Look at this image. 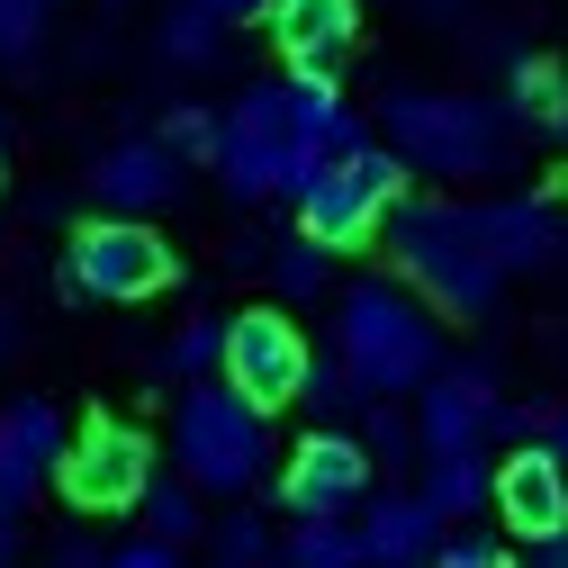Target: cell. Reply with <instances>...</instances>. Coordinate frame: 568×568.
<instances>
[{"instance_id":"1","label":"cell","mask_w":568,"mask_h":568,"mask_svg":"<svg viewBox=\"0 0 568 568\" xmlns=\"http://www.w3.org/2000/svg\"><path fill=\"white\" fill-rule=\"evenodd\" d=\"M379 126H388V154L434 181H496L515 163V109L478 100V91L397 82V91H379Z\"/></svg>"},{"instance_id":"2","label":"cell","mask_w":568,"mask_h":568,"mask_svg":"<svg viewBox=\"0 0 568 568\" xmlns=\"http://www.w3.org/2000/svg\"><path fill=\"white\" fill-rule=\"evenodd\" d=\"M388 253H397V280L434 307V316H487L506 271H496L487 235H478V207L469 199H397L388 207Z\"/></svg>"},{"instance_id":"3","label":"cell","mask_w":568,"mask_h":568,"mask_svg":"<svg viewBox=\"0 0 568 568\" xmlns=\"http://www.w3.org/2000/svg\"><path fill=\"white\" fill-rule=\"evenodd\" d=\"M334 362L352 371L362 397H406L443 371V316L406 280H362L334 307Z\"/></svg>"},{"instance_id":"4","label":"cell","mask_w":568,"mask_h":568,"mask_svg":"<svg viewBox=\"0 0 568 568\" xmlns=\"http://www.w3.org/2000/svg\"><path fill=\"white\" fill-rule=\"evenodd\" d=\"M172 460L199 496H253L271 469V415L226 379H190L172 406Z\"/></svg>"},{"instance_id":"5","label":"cell","mask_w":568,"mask_h":568,"mask_svg":"<svg viewBox=\"0 0 568 568\" xmlns=\"http://www.w3.org/2000/svg\"><path fill=\"white\" fill-rule=\"evenodd\" d=\"M290 199H298V235H316L325 253H352V244H371L379 217L406 199V163L388 145H352V154L316 163Z\"/></svg>"},{"instance_id":"6","label":"cell","mask_w":568,"mask_h":568,"mask_svg":"<svg viewBox=\"0 0 568 568\" xmlns=\"http://www.w3.org/2000/svg\"><path fill=\"white\" fill-rule=\"evenodd\" d=\"M207 163H217V181L253 207V199H290L316 163L290 145V118H280V82H253L226 118H217V154H207Z\"/></svg>"},{"instance_id":"7","label":"cell","mask_w":568,"mask_h":568,"mask_svg":"<svg viewBox=\"0 0 568 568\" xmlns=\"http://www.w3.org/2000/svg\"><path fill=\"white\" fill-rule=\"evenodd\" d=\"M63 280H73V298H109V307H135L172 290V244L145 226V217H91L63 253Z\"/></svg>"},{"instance_id":"8","label":"cell","mask_w":568,"mask_h":568,"mask_svg":"<svg viewBox=\"0 0 568 568\" xmlns=\"http://www.w3.org/2000/svg\"><path fill=\"white\" fill-rule=\"evenodd\" d=\"M145 478H154V443L135 434V424H118V415H91L54 460V487L73 496L82 515H126L135 496H145Z\"/></svg>"},{"instance_id":"9","label":"cell","mask_w":568,"mask_h":568,"mask_svg":"<svg viewBox=\"0 0 568 568\" xmlns=\"http://www.w3.org/2000/svg\"><path fill=\"white\" fill-rule=\"evenodd\" d=\"M307 334L280 316V307H244V316H226V352H217V379L235 388V397H253L262 415L271 406H290L298 388H307Z\"/></svg>"},{"instance_id":"10","label":"cell","mask_w":568,"mask_h":568,"mask_svg":"<svg viewBox=\"0 0 568 568\" xmlns=\"http://www.w3.org/2000/svg\"><path fill=\"white\" fill-rule=\"evenodd\" d=\"M371 452L362 434H343V424H325V434H307L290 452V469H280V506L290 515H362V496H371Z\"/></svg>"},{"instance_id":"11","label":"cell","mask_w":568,"mask_h":568,"mask_svg":"<svg viewBox=\"0 0 568 568\" xmlns=\"http://www.w3.org/2000/svg\"><path fill=\"white\" fill-rule=\"evenodd\" d=\"M496 371L487 362H452V371H434L424 379V397H415V452L434 460V452H478L487 434H496Z\"/></svg>"},{"instance_id":"12","label":"cell","mask_w":568,"mask_h":568,"mask_svg":"<svg viewBox=\"0 0 568 568\" xmlns=\"http://www.w3.org/2000/svg\"><path fill=\"white\" fill-rule=\"evenodd\" d=\"M478 207V235L496 253V271H559L568 262V207L541 199V190H515V199H469Z\"/></svg>"},{"instance_id":"13","label":"cell","mask_w":568,"mask_h":568,"mask_svg":"<svg viewBox=\"0 0 568 568\" xmlns=\"http://www.w3.org/2000/svg\"><path fill=\"white\" fill-rule=\"evenodd\" d=\"M91 199H100V217H154V207L181 199V154L163 135H126L91 163Z\"/></svg>"},{"instance_id":"14","label":"cell","mask_w":568,"mask_h":568,"mask_svg":"<svg viewBox=\"0 0 568 568\" xmlns=\"http://www.w3.org/2000/svg\"><path fill=\"white\" fill-rule=\"evenodd\" d=\"M262 28L290 73H334L352 54V37H362V0H271Z\"/></svg>"},{"instance_id":"15","label":"cell","mask_w":568,"mask_h":568,"mask_svg":"<svg viewBox=\"0 0 568 568\" xmlns=\"http://www.w3.org/2000/svg\"><path fill=\"white\" fill-rule=\"evenodd\" d=\"M487 506L506 515L524 541L559 532L568 524V469H559V452L550 443H515L506 460H496V496H487Z\"/></svg>"},{"instance_id":"16","label":"cell","mask_w":568,"mask_h":568,"mask_svg":"<svg viewBox=\"0 0 568 568\" xmlns=\"http://www.w3.org/2000/svg\"><path fill=\"white\" fill-rule=\"evenodd\" d=\"M63 406H45V397H19V406H0V506H28V496L54 478V460H63Z\"/></svg>"},{"instance_id":"17","label":"cell","mask_w":568,"mask_h":568,"mask_svg":"<svg viewBox=\"0 0 568 568\" xmlns=\"http://www.w3.org/2000/svg\"><path fill=\"white\" fill-rule=\"evenodd\" d=\"M280 118H290V145H298L307 163H334V154H352V145H371L362 109L334 91V73H290V82H280Z\"/></svg>"},{"instance_id":"18","label":"cell","mask_w":568,"mask_h":568,"mask_svg":"<svg viewBox=\"0 0 568 568\" xmlns=\"http://www.w3.org/2000/svg\"><path fill=\"white\" fill-rule=\"evenodd\" d=\"M362 568H424L443 541V515L424 496H362Z\"/></svg>"},{"instance_id":"19","label":"cell","mask_w":568,"mask_h":568,"mask_svg":"<svg viewBox=\"0 0 568 568\" xmlns=\"http://www.w3.org/2000/svg\"><path fill=\"white\" fill-rule=\"evenodd\" d=\"M415 496H424L443 524H469L487 496H496V469H487V452H434V469H424Z\"/></svg>"},{"instance_id":"20","label":"cell","mask_w":568,"mask_h":568,"mask_svg":"<svg viewBox=\"0 0 568 568\" xmlns=\"http://www.w3.org/2000/svg\"><path fill=\"white\" fill-rule=\"evenodd\" d=\"M154 54L181 63V73H199V63H217V54H226V19L207 10V0H181V10L154 28Z\"/></svg>"},{"instance_id":"21","label":"cell","mask_w":568,"mask_h":568,"mask_svg":"<svg viewBox=\"0 0 568 568\" xmlns=\"http://www.w3.org/2000/svg\"><path fill=\"white\" fill-rule=\"evenodd\" d=\"M280 568H362V532H352V515H298V532L280 541Z\"/></svg>"},{"instance_id":"22","label":"cell","mask_w":568,"mask_h":568,"mask_svg":"<svg viewBox=\"0 0 568 568\" xmlns=\"http://www.w3.org/2000/svg\"><path fill=\"white\" fill-rule=\"evenodd\" d=\"M135 506H145L154 541H172V550L207 532V515H199V487H190V478H145V496H135Z\"/></svg>"},{"instance_id":"23","label":"cell","mask_w":568,"mask_h":568,"mask_svg":"<svg viewBox=\"0 0 568 568\" xmlns=\"http://www.w3.org/2000/svg\"><path fill=\"white\" fill-rule=\"evenodd\" d=\"M559 91H568V73H559L550 54L524 45V54L506 63V109H515V118H541V126H550V118H559Z\"/></svg>"},{"instance_id":"24","label":"cell","mask_w":568,"mask_h":568,"mask_svg":"<svg viewBox=\"0 0 568 568\" xmlns=\"http://www.w3.org/2000/svg\"><path fill=\"white\" fill-rule=\"evenodd\" d=\"M325 280H334V253H325L316 235L271 244V290H280V298H325Z\"/></svg>"},{"instance_id":"25","label":"cell","mask_w":568,"mask_h":568,"mask_svg":"<svg viewBox=\"0 0 568 568\" xmlns=\"http://www.w3.org/2000/svg\"><path fill=\"white\" fill-rule=\"evenodd\" d=\"M217 352H226V325H217V316H190V325L163 343V371H172V379H207V371H217Z\"/></svg>"},{"instance_id":"26","label":"cell","mask_w":568,"mask_h":568,"mask_svg":"<svg viewBox=\"0 0 568 568\" xmlns=\"http://www.w3.org/2000/svg\"><path fill=\"white\" fill-rule=\"evenodd\" d=\"M362 452H371V469H379V460L397 469V460L415 452V415H397V397H371V406H362Z\"/></svg>"},{"instance_id":"27","label":"cell","mask_w":568,"mask_h":568,"mask_svg":"<svg viewBox=\"0 0 568 568\" xmlns=\"http://www.w3.org/2000/svg\"><path fill=\"white\" fill-rule=\"evenodd\" d=\"M163 145L181 154V163H207V154H217V109H163Z\"/></svg>"},{"instance_id":"28","label":"cell","mask_w":568,"mask_h":568,"mask_svg":"<svg viewBox=\"0 0 568 568\" xmlns=\"http://www.w3.org/2000/svg\"><path fill=\"white\" fill-rule=\"evenodd\" d=\"M280 550H271V532H262V515H226L217 524V568H271Z\"/></svg>"},{"instance_id":"29","label":"cell","mask_w":568,"mask_h":568,"mask_svg":"<svg viewBox=\"0 0 568 568\" xmlns=\"http://www.w3.org/2000/svg\"><path fill=\"white\" fill-rule=\"evenodd\" d=\"M298 397H307L316 415H362V406H371L362 388H352V371H343V362H307V388H298Z\"/></svg>"},{"instance_id":"30","label":"cell","mask_w":568,"mask_h":568,"mask_svg":"<svg viewBox=\"0 0 568 568\" xmlns=\"http://www.w3.org/2000/svg\"><path fill=\"white\" fill-rule=\"evenodd\" d=\"M45 37V0H0V63H28Z\"/></svg>"},{"instance_id":"31","label":"cell","mask_w":568,"mask_h":568,"mask_svg":"<svg viewBox=\"0 0 568 568\" xmlns=\"http://www.w3.org/2000/svg\"><path fill=\"white\" fill-rule=\"evenodd\" d=\"M424 568H515V550H496L487 532H443Z\"/></svg>"},{"instance_id":"32","label":"cell","mask_w":568,"mask_h":568,"mask_svg":"<svg viewBox=\"0 0 568 568\" xmlns=\"http://www.w3.org/2000/svg\"><path fill=\"white\" fill-rule=\"evenodd\" d=\"M100 568H181V550H172V541H154V532H145V541H126V550H109V559H100Z\"/></svg>"},{"instance_id":"33","label":"cell","mask_w":568,"mask_h":568,"mask_svg":"<svg viewBox=\"0 0 568 568\" xmlns=\"http://www.w3.org/2000/svg\"><path fill=\"white\" fill-rule=\"evenodd\" d=\"M100 559H109V550H100L91 532H63V541H54V568H100Z\"/></svg>"},{"instance_id":"34","label":"cell","mask_w":568,"mask_h":568,"mask_svg":"<svg viewBox=\"0 0 568 568\" xmlns=\"http://www.w3.org/2000/svg\"><path fill=\"white\" fill-rule=\"evenodd\" d=\"M532 568H568V524H559V532H541V541H532Z\"/></svg>"},{"instance_id":"35","label":"cell","mask_w":568,"mask_h":568,"mask_svg":"<svg viewBox=\"0 0 568 568\" xmlns=\"http://www.w3.org/2000/svg\"><path fill=\"white\" fill-rule=\"evenodd\" d=\"M207 10H217V19L235 28V19H262V10H271V0H207Z\"/></svg>"},{"instance_id":"36","label":"cell","mask_w":568,"mask_h":568,"mask_svg":"<svg viewBox=\"0 0 568 568\" xmlns=\"http://www.w3.org/2000/svg\"><path fill=\"white\" fill-rule=\"evenodd\" d=\"M19 559V506H0V568Z\"/></svg>"},{"instance_id":"37","label":"cell","mask_w":568,"mask_h":568,"mask_svg":"<svg viewBox=\"0 0 568 568\" xmlns=\"http://www.w3.org/2000/svg\"><path fill=\"white\" fill-rule=\"evenodd\" d=\"M424 19H469V0H415Z\"/></svg>"},{"instance_id":"38","label":"cell","mask_w":568,"mask_h":568,"mask_svg":"<svg viewBox=\"0 0 568 568\" xmlns=\"http://www.w3.org/2000/svg\"><path fill=\"white\" fill-rule=\"evenodd\" d=\"M550 452H559V469H568V415H550Z\"/></svg>"},{"instance_id":"39","label":"cell","mask_w":568,"mask_h":568,"mask_svg":"<svg viewBox=\"0 0 568 568\" xmlns=\"http://www.w3.org/2000/svg\"><path fill=\"white\" fill-rule=\"evenodd\" d=\"M550 126H559V145H568V91H559V118H550Z\"/></svg>"},{"instance_id":"40","label":"cell","mask_w":568,"mask_h":568,"mask_svg":"<svg viewBox=\"0 0 568 568\" xmlns=\"http://www.w3.org/2000/svg\"><path fill=\"white\" fill-rule=\"evenodd\" d=\"M10 343H19V334H10V316H0V352H10Z\"/></svg>"},{"instance_id":"41","label":"cell","mask_w":568,"mask_h":568,"mask_svg":"<svg viewBox=\"0 0 568 568\" xmlns=\"http://www.w3.org/2000/svg\"><path fill=\"white\" fill-rule=\"evenodd\" d=\"M0 172H10V135H0Z\"/></svg>"},{"instance_id":"42","label":"cell","mask_w":568,"mask_h":568,"mask_svg":"<svg viewBox=\"0 0 568 568\" xmlns=\"http://www.w3.org/2000/svg\"><path fill=\"white\" fill-rule=\"evenodd\" d=\"M45 10H54V0H45Z\"/></svg>"}]
</instances>
